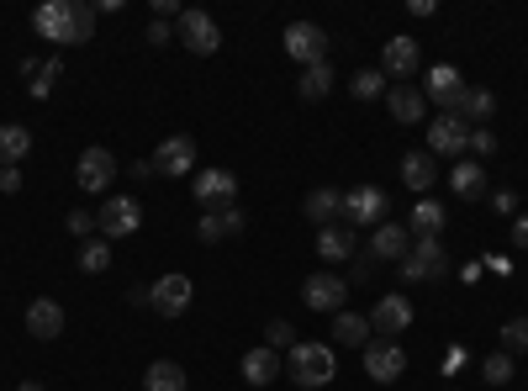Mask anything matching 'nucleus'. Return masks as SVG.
I'll return each instance as SVG.
<instances>
[{
	"mask_svg": "<svg viewBox=\"0 0 528 391\" xmlns=\"http://www.w3.org/2000/svg\"><path fill=\"white\" fill-rule=\"evenodd\" d=\"M396 270H402V281H407V286H418V281H433V275H444V270H449V254H444L439 238H418V244L407 249V259H402Z\"/></svg>",
	"mask_w": 528,
	"mask_h": 391,
	"instance_id": "nucleus-5",
	"label": "nucleus"
},
{
	"mask_svg": "<svg viewBox=\"0 0 528 391\" xmlns=\"http://www.w3.org/2000/svg\"><path fill=\"white\" fill-rule=\"evenodd\" d=\"M27 154H32V133L22 122H6L0 127V170H16Z\"/></svg>",
	"mask_w": 528,
	"mask_h": 391,
	"instance_id": "nucleus-24",
	"label": "nucleus"
},
{
	"mask_svg": "<svg viewBox=\"0 0 528 391\" xmlns=\"http://www.w3.org/2000/svg\"><path fill=\"white\" fill-rule=\"evenodd\" d=\"M27 333H32V339H43V344H53L64 333V307L53 302V296H37V302L27 307Z\"/></svg>",
	"mask_w": 528,
	"mask_h": 391,
	"instance_id": "nucleus-18",
	"label": "nucleus"
},
{
	"mask_svg": "<svg viewBox=\"0 0 528 391\" xmlns=\"http://www.w3.org/2000/svg\"><path fill=\"white\" fill-rule=\"evenodd\" d=\"M154 175H196V138H185V133H175V138H164L159 148H154Z\"/></svg>",
	"mask_w": 528,
	"mask_h": 391,
	"instance_id": "nucleus-10",
	"label": "nucleus"
},
{
	"mask_svg": "<svg viewBox=\"0 0 528 391\" xmlns=\"http://www.w3.org/2000/svg\"><path fill=\"white\" fill-rule=\"evenodd\" d=\"M470 148H476V159H492L497 154V133L492 127H470Z\"/></svg>",
	"mask_w": 528,
	"mask_h": 391,
	"instance_id": "nucleus-39",
	"label": "nucleus"
},
{
	"mask_svg": "<svg viewBox=\"0 0 528 391\" xmlns=\"http://www.w3.org/2000/svg\"><path fill=\"white\" fill-rule=\"evenodd\" d=\"M349 90H354V101H381L386 90H391V80H386L381 69H360V74L349 80Z\"/></svg>",
	"mask_w": 528,
	"mask_h": 391,
	"instance_id": "nucleus-32",
	"label": "nucleus"
},
{
	"mask_svg": "<svg viewBox=\"0 0 528 391\" xmlns=\"http://www.w3.org/2000/svg\"><path fill=\"white\" fill-rule=\"evenodd\" d=\"M286 53H291L301 69L328 64V32L317 27V22H291V27H286Z\"/></svg>",
	"mask_w": 528,
	"mask_h": 391,
	"instance_id": "nucleus-7",
	"label": "nucleus"
},
{
	"mask_svg": "<svg viewBox=\"0 0 528 391\" xmlns=\"http://www.w3.org/2000/svg\"><path fill=\"white\" fill-rule=\"evenodd\" d=\"M444 217H449V212L439 207V201L423 196L418 207L407 212V233H418V238H439V233H444Z\"/></svg>",
	"mask_w": 528,
	"mask_h": 391,
	"instance_id": "nucleus-26",
	"label": "nucleus"
},
{
	"mask_svg": "<svg viewBox=\"0 0 528 391\" xmlns=\"http://www.w3.org/2000/svg\"><path fill=\"white\" fill-rule=\"evenodd\" d=\"M90 37H96V6L74 0V27H69V43H90Z\"/></svg>",
	"mask_w": 528,
	"mask_h": 391,
	"instance_id": "nucleus-34",
	"label": "nucleus"
},
{
	"mask_svg": "<svg viewBox=\"0 0 528 391\" xmlns=\"http://www.w3.org/2000/svg\"><path fill=\"white\" fill-rule=\"evenodd\" d=\"M301 302H307V312H344L349 281H344V275H333V270H317V275L301 281Z\"/></svg>",
	"mask_w": 528,
	"mask_h": 391,
	"instance_id": "nucleus-4",
	"label": "nucleus"
},
{
	"mask_svg": "<svg viewBox=\"0 0 528 391\" xmlns=\"http://www.w3.org/2000/svg\"><path fill=\"white\" fill-rule=\"evenodd\" d=\"M407 249H412L407 222H381V228H375V238H370V259H396V265H402Z\"/></svg>",
	"mask_w": 528,
	"mask_h": 391,
	"instance_id": "nucleus-19",
	"label": "nucleus"
},
{
	"mask_svg": "<svg viewBox=\"0 0 528 391\" xmlns=\"http://www.w3.org/2000/svg\"><path fill=\"white\" fill-rule=\"evenodd\" d=\"M275 376H280V360H275L270 344H259V349L243 355V381H249V386H270Z\"/></svg>",
	"mask_w": 528,
	"mask_h": 391,
	"instance_id": "nucleus-27",
	"label": "nucleus"
},
{
	"mask_svg": "<svg viewBox=\"0 0 528 391\" xmlns=\"http://www.w3.org/2000/svg\"><path fill=\"white\" fill-rule=\"evenodd\" d=\"M286 370H291V381H296V386L317 391V386H328V381H333L338 360H333V349H328V344H291Z\"/></svg>",
	"mask_w": 528,
	"mask_h": 391,
	"instance_id": "nucleus-1",
	"label": "nucleus"
},
{
	"mask_svg": "<svg viewBox=\"0 0 528 391\" xmlns=\"http://www.w3.org/2000/svg\"><path fill=\"white\" fill-rule=\"evenodd\" d=\"M32 27H37V37H48V43H69L74 0H43V6L32 11Z\"/></svg>",
	"mask_w": 528,
	"mask_h": 391,
	"instance_id": "nucleus-16",
	"label": "nucleus"
},
{
	"mask_svg": "<svg viewBox=\"0 0 528 391\" xmlns=\"http://www.w3.org/2000/svg\"><path fill=\"white\" fill-rule=\"evenodd\" d=\"M386 106H391V117L407 122V127H418V122L428 117V101H423L418 85H391V90H386Z\"/></svg>",
	"mask_w": 528,
	"mask_h": 391,
	"instance_id": "nucleus-20",
	"label": "nucleus"
},
{
	"mask_svg": "<svg viewBox=\"0 0 528 391\" xmlns=\"http://www.w3.org/2000/svg\"><path fill=\"white\" fill-rule=\"evenodd\" d=\"M69 233L90 238V233H96V212H69Z\"/></svg>",
	"mask_w": 528,
	"mask_h": 391,
	"instance_id": "nucleus-41",
	"label": "nucleus"
},
{
	"mask_svg": "<svg viewBox=\"0 0 528 391\" xmlns=\"http://www.w3.org/2000/svg\"><path fill=\"white\" fill-rule=\"evenodd\" d=\"M402 370H407V355H402V344H391V339H370L365 344V376L370 381H402Z\"/></svg>",
	"mask_w": 528,
	"mask_h": 391,
	"instance_id": "nucleus-11",
	"label": "nucleus"
},
{
	"mask_svg": "<svg viewBox=\"0 0 528 391\" xmlns=\"http://www.w3.org/2000/svg\"><path fill=\"white\" fill-rule=\"evenodd\" d=\"M513 244H518V249H528V212H518V217H513Z\"/></svg>",
	"mask_w": 528,
	"mask_h": 391,
	"instance_id": "nucleus-43",
	"label": "nucleus"
},
{
	"mask_svg": "<svg viewBox=\"0 0 528 391\" xmlns=\"http://www.w3.org/2000/svg\"><path fill=\"white\" fill-rule=\"evenodd\" d=\"M264 344H270V349H291V344H296V333H291V323H286V318H275L270 328H264Z\"/></svg>",
	"mask_w": 528,
	"mask_h": 391,
	"instance_id": "nucleus-38",
	"label": "nucleus"
},
{
	"mask_svg": "<svg viewBox=\"0 0 528 391\" xmlns=\"http://www.w3.org/2000/svg\"><path fill=\"white\" fill-rule=\"evenodd\" d=\"M16 391H48V386H37V381H22V386H16Z\"/></svg>",
	"mask_w": 528,
	"mask_h": 391,
	"instance_id": "nucleus-48",
	"label": "nucleus"
},
{
	"mask_svg": "<svg viewBox=\"0 0 528 391\" xmlns=\"http://www.w3.org/2000/svg\"><path fill=\"white\" fill-rule=\"evenodd\" d=\"M455 117H465L470 127H486L497 117V96L492 90H481V85H465V96H460V106H455Z\"/></svg>",
	"mask_w": 528,
	"mask_h": 391,
	"instance_id": "nucleus-22",
	"label": "nucleus"
},
{
	"mask_svg": "<svg viewBox=\"0 0 528 391\" xmlns=\"http://www.w3.org/2000/svg\"><path fill=\"white\" fill-rule=\"evenodd\" d=\"M449 185H455L460 201H481V196H486V170H481V159H460L455 170H449Z\"/></svg>",
	"mask_w": 528,
	"mask_h": 391,
	"instance_id": "nucleus-23",
	"label": "nucleus"
},
{
	"mask_svg": "<svg viewBox=\"0 0 528 391\" xmlns=\"http://www.w3.org/2000/svg\"><path fill=\"white\" fill-rule=\"evenodd\" d=\"M502 355H528V318L502 323Z\"/></svg>",
	"mask_w": 528,
	"mask_h": 391,
	"instance_id": "nucleus-35",
	"label": "nucleus"
},
{
	"mask_svg": "<svg viewBox=\"0 0 528 391\" xmlns=\"http://www.w3.org/2000/svg\"><path fill=\"white\" fill-rule=\"evenodd\" d=\"M0 191H22V170H0Z\"/></svg>",
	"mask_w": 528,
	"mask_h": 391,
	"instance_id": "nucleus-44",
	"label": "nucleus"
},
{
	"mask_svg": "<svg viewBox=\"0 0 528 391\" xmlns=\"http://www.w3.org/2000/svg\"><path fill=\"white\" fill-rule=\"evenodd\" d=\"M301 101H323L328 90H333V64H312V69H301Z\"/></svg>",
	"mask_w": 528,
	"mask_h": 391,
	"instance_id": "nucleus-31",
	"label": "nucleus"
},
{
	"mask_svg": "<svg viewBox=\"0 0 528 391\" xmlns=\"http://www.w3.org/2000/svg\"><path fill=\"white\" fill-rule=\"evenodd\" d=\"M333 339L338 344H370V318H360V312H333Z\"/></svg>",
	"mask_w": 528,
	"mask_h": 391,
	"instance_id": "nucleus-29",
	"label": "nucleus"
},
{
	"mask_svg": "<svg viewBox=\"0 0 528 391\" xmlns=\"http://www.w3.org/2000/svg\"><path fill=\"white\" fill-rule=\"evenodd\" d=\"M301 212H307V222H317V228H333V217L344 212V191H333V185H317V191L301 201Z\"/></svg>",
	"mask_w": 528,
	"mask_h": 391,
	"instance_id": "nucleus-21",
	"label": "nucleus"
},
{
	"mask_svg": "<svg viewBox=\"0 0 528 391\" xmlns=\"http://www.w3.org/2000/svg\"><path fill=\"white\" fill-rule=\"evenodd\" d=\"M402 328H412V302L391 291V296H381V302H375V312H370V333H386V339H396Z\"/></svg>",
	"mask_w": 528,
	"mask_h": 391,
	"instance_id": "nucleus-17",
	"label": "nucleus"
},
{
	"mask_svg": "<svg viewBox=\"0 0 528 391\" xmlns=\"http://www.w3.org/2000/svg\"><path fill=\"white\" fill-rule=\"evenodd\" d=\"M317 254H323L328 265H344L354 254V228H323L317 233Z\"/></svg>",
	"mask_w": 528,
	"mask_h": 391,
	"instance_id": "nucleus-28",
	"label": "nucleus"
},
{
	"mask_svg": "<svg viewBox=\"0 0 528 391\" xmlns=\"http://www.w3.org/2000/svg\"><path fill=\"white\" fill-rule=\"evenodd\" d=\"M191 196H196V207H206V212H228L233 196H238V175L233 170H196L191 175Z\"/></svg>",
	"mask_w": 528,
	"mask_h": 391,
	"instance_id": "nucleus-3",
	"label": "nucleus"
},
{
	"mask_svg": "<svg viewBox=\"0 0 528 391\" xmlns=\"http://www.w3.org/2000/svg\"><path fill=\"white\" fill-rule=\"evenodd\" d=\"M492 207H497V212H513V207H518V196H513V191H497V196H492Z\"/></svg>",
	"mask_w": 528,
	"mask_h": 391,
	"instance_id": "nucleus-46",
	"label": "nucleus"
},
{
	"mask_svg": "<svg viewBox=\"0 0 528 391\" xmlns=\"http://www.w3.org/2000/svg\"><path fill=\"white\" fill-rule=\"evenodd\" d=\"M169 37H175V32H169V22H148V43H154V48H164Z\"/></svg>",
	"mask_w": 528,
	"mask_h": 391,
	"instance_id": "nucleus-42",
	"label": "nucleus"
},
{
	"mask_svg": "<svg viewBox=\"0 0 528 391\" xmlns=\"http://www.w3.org/2000/svg\"><path fill=\"white\" fill-rule=\"evenodd\" d=\"M196 233H201V244H217V238H222V233H228V228H222V212H206Z\"/></svg>",
	"mask_w": 528,
	"mask_h": 391,
	"instance_id": "nucleus-40",
	"label": "nucleus"
},
{
	"mask_svg": "<svg viewBox=\"0 0 528 391\" xmlns=\"http://www.w3.org/2000/svg\"><path fill=\"white\" fill-rule=\"evenodd\" d=\"M222 228H228V233H243V212L228 207V212H222Z\"/></svg>",
	"mask_w": 528,
	"mask_h": 391,
	"instance_id": "nucleus-45",
	"label": "nucleus"
},
{
	"mask_svg": "<svg viewBox=\"0 0 528 391\" xmlns=\"http://www.w3.org/2000/svg\"><path fill=\"white\" fill-rule=\"evenodd\" d=\"M80 270H85V275L111 270V244H106V238H90V244L80 249Z\"/></svg>",
	"mask_w": 528,
	"mask_h": 391,
	"instance_id": "nucleus-33",
	"label": "nucleus"
},
{
	"mask_svg": "<svg viewBox=\"0 0 528 391\" xmlns=\"http://www.w3.org/2000/svg\"><path fill=\"white\" fill-rule=\"evenodd\" d=\"M433 175H439V170H433V154H428V148H412V154L402 159V180H407V191L428 196V191H433Z\"/></svg>",
	"mask_w": 528,
	"mask_h": 391,
	"instance_id": "nucleus-25",
	"label": "nucleus"
},
{
	"mask_svg": "<svg viewBox=\"0 0 528 391\" xmlns=\"http://www.w3.org/2000/svg\"><path fill=\"white\" fill-rule=\"evenodd\" d=\"M423 101H433V106H444V111H455L460 106V96H465V74L455 69V64H433L428 74H423Z\"/></svg>",
	"mask_w": 528,
	"mask_h": 391,
	"instance_id": "nucleus-9",
	"label": "nucleus"
},
{
	"mask_svg": "<svg viewBox=\"0 0 528 391\" xmlns=\"http://www.w3.org/2000/svg\"><path fill=\"white\" fill-rule=\"evenodd\" d=\"M154 11H159V22H169V16L180 11V0H154Z\"/></svg>",
	"mask_w": 528,
	"mask_h": 391,
	"instance_id": "nucleus-47",
	"label": "nucleus"
},
{
	"mask_svg": "<svg viewBox=\"0 0 528 391\" xmlns=\"http://www.w3.org/2000/svg\"><path fill=\"white\" fill-rule=\"evenodd\" d=\"M96 228H101L106 238H127V233L143 228V207H138L132 196H111L106 207L96 212Z\"/></svg>",
	"mask_w": 528,
	"mask_h": 391,
	"instance_id": "nucleus-13",
	"label": "nucleus"
},
{
	"mask_svg": "<svg viewBox=\"0 0 528 391\" xmlns=\"http://www.w3.org/2000/svg\"><path fill=\"white\" fill-rule=\"evenodd\" d=\"M180 43L206 59V53H217V48H222V27H217L206 11H180Z\"/></svg>",
	"mask_w": 528,
	"mask_h": 391,
	"instance_id": "nucleus-14",
	"label": "nucleus"
},
{
	"mask_svg": "<svg viewBox=\"0 0 528 391\" xmlns=\"http://www.w3.org/2000/svg\"><path fill=\"white\" fill-rule=\"evenodd\" d=\"M391 212V201L381 185H349L344 191V217H349V228H381Z\"/></svg>",
	"mask_w": 528,
	"mask_h": 391,
	"instance_id": "nucleus-2",
	"label": "nucleus"
},
{
	"mask_svg": "<svg viewBox=\"0 0 528 391\" xmlns=\"http://www.w3.org/2000/svg\"><path fill=\"white\" fill-rule=\"evenodd\" d=\"M191 296H196L191 275H164V281H154V286H148V307H154V312H164V318H180V312L191 307Z\"/></svg>",
	"mask_w": 528,
	"mask_h": 391,
	"instance_id": "nucleus-12",
	"label": "nucleus"
},
{
	"mask_svg": "<svg viewBox=\"0 0 528 391\" xmlns=\"http://www.w3.org/2000/svg\"><path fill=\"white\" fill-rule=\"evenodd\" d=\"M418 69H423V48H418V37L396 32L391 43L381 48V74H386V80H412Z\"/></svg>",
	"mask_w": 528,
	"mask_h": 391,
	"instance_id": "nucleus-8",
	"label": "nucleus"
},
{
	"mask_svg": "<svg viewBox=\"0 0 528 391\" xmlns=\"http://www.w3.org/2000/svg\"><path fill=\"white\" fill-rule=\"evenodd\" d=\"M111 175H117L111 148H85L80 164H74V180H80V191H90V196H101L106 185H111Z\"/></svg>",
	"mask_w": 528,
	"mask_h": 391,
	"instance_id": "nucleus-15",
	"label": "nucleus"
},
{
	"mask_svg": "<svg viewBox=\"0 0 528 391\" xmlns=\"http://www.w3.org/2000/svg\"><path fill=\"white\" fill-rule=\"evenodd\" d=\"M143 391H185V370L175 360H154L143 376Z\"/></svg>",
	"mask_w": 528,
	"mask_h": 391,
	"instance_id": "nucleus-30",
	"label": "nucleus"
},
{
	"mask_svg": "<svg viewBox=\"0 0 528 391\" xmlns=\"http://www.w3.org/2000/svg\"><path fill=\"white\" fill-rule=\"evenodd\" d=\"M465 148H470V122L455 117V111H439L433 127H428V154L433 159H455V154H465Z\"/></svg>",
	"mask_w": 528,
	"mask_h": 391,
	"instance_id": "nucleus-6",
	"label": "nucleus"
},
{
	"mask_svg": "<svg viewBox=\"0 0 528 391\" xmlns=\"http://www.w3.org/2000/svg\"><path fill=\"white\" fill-rule=\"evenodd\" d=\"M481 376L492 381V386H507V381H513V355H486Z\"/></svg>",
	"mask_w": 528,
	"mask_h": 391,
	"instance_id": "nucleus-37",
	"label": "nucleus"
},
{
	"mask_svg": "<svg viewBox=\"0 0 528 391\" xmlns=\"http://www.w3.org/2000/svg\"><path fill=\"white\" fill-rule=\"evenodd\" d=\"M59 74H64L59 59H48L43 69H37V80H32V101H48V96H53V80H59Z\"/></svg>",
	"mask_w": 528,
	"mask_h": 391,
	"instance_id": "nucleus-36",
	"label": "nucleus"
}]
</instances>
